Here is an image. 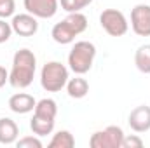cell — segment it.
<instances>
[{
	"label": "cell",
	"instance_id": "6",
	"mask_svg": "<svg viewBox=\"0 0 150 148\" xmlns=\"http://www.w3.org/2000/svg\"><path fill=\"white\" fill-rule=\"evenodd\" d=\"M131 28L138 37H150V5L138 4L133 7Z\"/></svg>",
	"mask_w": 150,
	"mask_h": 148
},
{
	"label": "cell",
	"instance_id": "17",
	"mask_svg": "<svg viewBox=\"0 0 150 148\" xmlns=\"http://www.w3.org/2000/svg\"><path fill=\"white\" fill-rule=\"evenodd\" d=\"M74 147H75V138L67 129L58 131L52 136V140L49 141V148H74Z\"/></svg>",
	"mask_w": 150,
	"mask_h": 148
},
{
	"label": "cell",
	"instance_id": "18",
	"mask_svg": "<svg viewBox=\"0 0 150 148\" xmlns=\"http://www.w3.org/2000/svg\"><path fill=\"white\" fill-rule=\"evenodd\" d=\"M93 0H59V5L67 12H80L87 5H91Z\"/></svg>",
	"mask_w": 150,
	"mask_h": 148
},
{
	"label": "cell",
	"instance_id": "11",
	"mask_svg": "<svg viewBox=\"0 0 150 148\" xmlns=\"http://www.w3.org/2000/svg\"><path fill=\"white\" fill-rule=\"evenodd\" d=\"M18 136H19L18 124L9 117H2L0 118V145H12L18 141Z\"/></svg>",
	"mask_w": 150,
	"mask_h": 148
},
{
	"label": "cell",
	"instance_id": "14",
	"mask_svg": "<svg viewBox=\"0 0 150 148\" xmlns=\"http://www.w3.org/2000/svg\"><path fill=\"white\" fill-rule=\"evenodd\" d=\"M54 124H56V118H47V117H40L33 113L30 120V129L37 136H47L54 131Z\"/></svg>",
	"mask_w": 150,
	"mask_h": 148
},
{
	"label": "cell",
	"instance_id": "7",
	"mask_svg": "<svg viewBox=\"0 0 150 148\" xmlns=\"http://www.w3.org/2000/svg\"><path fill=\"white\" fill-rule=\"evenodd\" d=\"M23 5L37 19H51L59 9V0H23Z\"/></svg>",
	"mask_w": 150,
	"mask_h": 148
},
{
	"label": "cell",
	"instance_id": "12",
	"mask_svg": "<svg viewBox=\"0 0 150 148\" xmlns=\"http://www.w3.org/2000/svg\"><path fill=\"white\" fill-rule=\"evenodd\" d=\"M51 37L52 40L56 42V44H61V45H68V44H72L77 37V33L74 32V28L63 19V21H59V23H56L54 26H52V30H51Z\"/></svg>",
	"mask_w": 150,
	"mask_h": 148
},
{
	"label": "cell",
	"instance_id": "16",
	"mask_svg": "<svg viewBox=\"0 0 150 148\" xmlns=\"http://www.w3.org/2000/svg\"><path fill=\"white\" fill-rule=\"evenodd\" d=\"M33 113L40 115V117H47V118H56V115H58V103L54 99H51V98H44V99L37 101Z\"/></svg>",
	"mask_w": 150,
	"mask_h": 148
},
{
	"label": "cell",
	"instance_id": "8",
	"mask_svg": "<svg viewBox=\"0 0 150 148\" xmlns=\"http://www.w3.org/2000/svg\"><path fill=\"white\" fill-rule=\"evenodd\" d=\"M12 32L19 37H33L38 32V21L37 18L30 12L25 14H14L12 21H11Z\"/></svg>",
	"mask_w": 150,
	"mask_h": 148
},
{
	"label": "cell",
	"instance_id": "9",
	"mask_svg": "<svg viewBox=\"0 0 150 148\" xmlns=\"http://www.w3.org/2000/svg\"><path fill=\"white\" fill-rule=\"evenodd\" d=\"M127 124L138 134L150 131V106L140 105L134 110H131L129 117H127Z\"/></svg>",
	"mask_w": 150,
	"mask_h": 148
},
{
	"label": "cell",
	"instance_id": "22",
	"mask_svg": "<svg viewBox=\"0 0 150 148\" xmlns=\"http://www.w3.org/2000/svg\"><path fill=\"white\" fill-rule=\"evenodd\" d=\"M12 26H11V23H7L5 19H2L0 18V44H5L9 38L12 37Z\"/></svg>",
	"mask_w": 150,
	"mask_h": 148
},
{
	"label": "cell",
	"instance_id": "10",
	"mask_svg": "<svg viewBox=\"0 0 150 148\" xmlns=\"http://www.w3.org/2000/svg\"><path fill=\"white\" fill-rule=\"evenodd\" d=\"M35 105H37L35 98L32 94H26V92H18V94H12L9 98V108L14 113H19V115L33 111Z\"/></svg>",
	"mask_w": 150,
	"mask_h": 148
},
{
	"label": "cell",
	"instance_id": "1",
	"mask_svg": "<svg viewBox=\"0 0 150 148\" xmlns=\"http://www.w3.org/2000/svg\"><path fill=\"white\" fill-rule=\"evenodd\" d=\"M37 70V58L30 49L16 51L12 58V68L9 72V84L14 89H26L35 77Z\"/></svg>",
	"mask_w": 150,
	"mask_h": 148
},
{
	"label": "cell",
	"instance_id": "19",
	"mask_svg": "<svg viewBox=\"0 0 150 148\" xmlns=\"http://www.w3.org/2000/svg\"><path fill=\"white\" fill-rule=\"evenodd\" d=\"M16 147L18 148H42V141L35 136H25L21 140L16 141Z\"/></svg>",
	"mask_w": 150,
	"mask_h": 148
},
{
	"label": "cell",
	"instance_id": "23",
	"mask_svg": "<svg viewBox=\"0 0 150 148\" xmlns=\"http://www.w3.org/2000/svg\"><path fill=\"white\" fill-rule=\"evenodd\" d=\"M7 82H9V72H7L4 66H0V89H2Z\"/></svg>",
	"mask_w": 150,
	"mask_h": 148
},
{
	"label": "cell",
	"instance_id": "21",
	"mask_svg": "<svg viewBox=\"0 0 150 148\" xmlns=\"http://www.w3.org/2000/svg\"><path fill=\"white\" fill-rule=\"evenodd\" d=\"M143 147V140L136 134H131V136H126L124 134V140H122V147L120 148H142Z\"/></svg>",
	"mask_w": 150,
	"mask_h": 148
},
{
	"label": "cell",
	"instance_id": "20",
	"mask_svg": "<svg viewBox=\"0 0 150 148\" xmlns=\"http://www.w3.org/2000/svg\"><path fill=\"white\" fill-rule=\"evenodd\" d=\"M14 9H16L14 0H0V18L2 19L14 16Z\"/></svg>",
	"mask_w": 150,
	"mask_h": 148
},
{
	"label": "cell",
	"instance_id": "15",
	"mask_svg": "<svg viewBox=\"0 0 150 148\" xmlns=\"http://www.w3.org/2000/svg\"><path fill=\"white\" fill-rule=\"evenodd\" d=\"M134 65L145 75H150V44H143L134 52Z\"/></svg>",
	"mask_w": 150,
	"mask_h": 148
},
{
	"label": "cell",
	"instance_id": "5",
	"mask_svg": "<svg viewBox=\"0 0 150 148\" xmlns=\"http://www.w3.org/2000/svg\"><path fill=\"white\" fill-rule=\"evenodd\" d=\"M124 140V131L119 125H108L101 131L93 132L89 145L91 148H120Z\"/></svg>",
	"mask_w": 150,
	"mask_h": 148
},
{
	"label": "cell",
	"instance_id": "2",
	"mask_svg": "<svg viewBox=\"0 0 150 148\" xmlns=\"http://www.w3.org/2000/svg\"><path fill=\"white\" fill-rule=\"evenodd\" d=\"M96 58V45L87 40L75 42L68 54V66L75 75H84L93 68Z\"/></svg>",
	"mask_w": 150,
	"mask_h": 148
},
{
	"label": "cell",
	"instance_id": "13",
	"mask_svg": "<svg viewBox=\"0 0 150 148\" xmlns=\"http://www.w3.org/2000/svg\"><path fill=\"white\" fill-rule=\"evenodd\" d=\"M67 92L74 99H82L89 92V82L86 78H82L80 75H77L75 78H68V82H67Z\"/></svg>",
	"mask_w": 150,
	"mask_h": 148
},
{
	"label": "cell",
	"instance_id": "4",
	"mask_svg": "<svg viewBox=\"0 0 150 148\" xmlns=\"http://www.w3.org/2000/svg\"><path fill=\"white\" fill-rule=\"evenodd\" d=\"M100 25L110 37H122L129 30L127 18L124 16L122 11L117 9H105L100 14Z\"/></svg>",
	"mask_w": 150,
	"mask_h": 148
},
{
	"label": "cell",
	"instance_id": "3",
	"mask_svg": "<svg viewBox=\"0 0 150 148\" xmlns=\"http://www.w3.org/2000/svg\"><path fill=\"white\" fill-rule=\"evenodd\" d=\"M68 68L59 61H49L40 70V85L47 92H58L67 87L68 82Z\"/></svg>",
	"mask_w": 150,
	"mask_h": 148
}]
</instances>
